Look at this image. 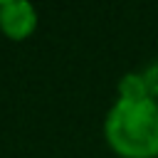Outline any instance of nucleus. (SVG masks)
Wrapping results in <instances>:
<instances>
[{
  "instance_id": "3",
  "label": "nucleus",
  "mask_w": 158,
  "mask_h": 158,
  "mask_svg": "<svg viewBox=\"0 0 158 158\" xmlns=\"http://www.w3.org/2000/svg\"><path fill=\"white\" fill-rule=\"evenodd\" d=\"M118 96H126V99H146L148 96V89H146V81L141 74H126L118 84Z\"/></svg>"
},
{
  "instance_id": "4",
  "label": "nucleus",
  "mask_w": 158,
  "mask_h": 158,
  "mask_svg": "<svg viewBox=\"0 0 158 158\" xmlns=\"http://www.w3.org/2000/svg\"><path fill=\"white\" fill-rule=\"evenodd\" d=\"M141 77H143V81H146L148 96L156 101V99H158V59H156L153 64H148V67H146V72H143Z\"/></svg>"
},
{
  "instance_id": "2",
  "label": "nucleus",
  "mask_w": 158,
  "mask_h": 158,
  "mask_svg": "<svg viewBox=\"0 0 158 158\" xmlns=\"http://www.w3.org/2000/svg\"><path fill=\"white\" fill-rule=\"evenodd\" d=\"M37 25V12L27 0H2L0 2V27L7 37L22 40Z\"/></svg>"
},
{
  "instance_id": "1",
  "label": "nucleus",
  "mask_w": 158,
  "mask_h": 158,
  "mask_svg": "<svg viewBox=\"0 0 158 158\" xmlns=\"http://www.w3.org/2000/svg\"><path fill=\"white\" fill-rule=\"evenodd\" d=\"M106 138L123 158L158 156V101L118 96L104 121Z\"/></svg>"
}]
</instances>
